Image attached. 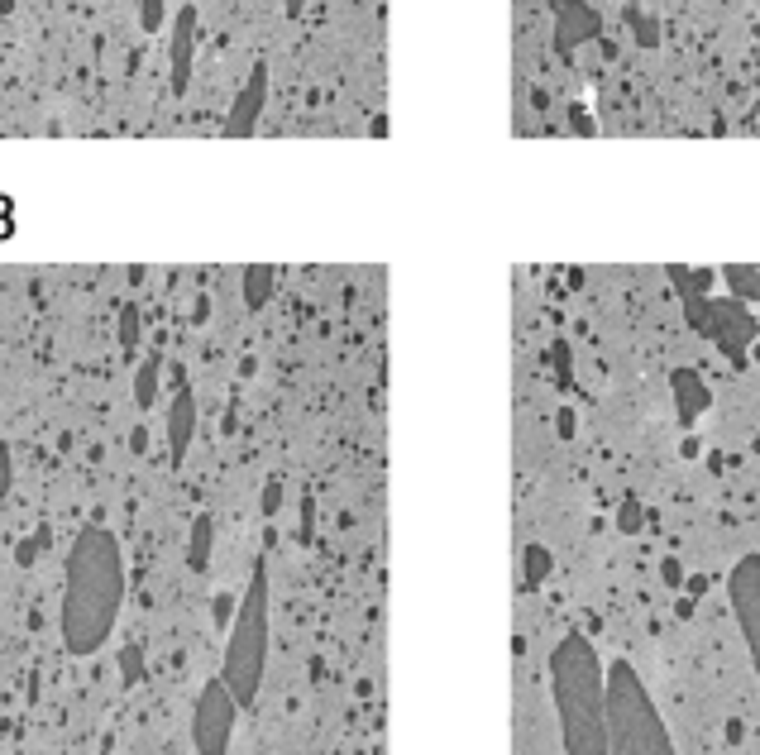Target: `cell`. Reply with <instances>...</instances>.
<instances>
[{
    "label": "cell",
    "instance_id": "cell-1",
    "mask_svg": "<svg viewBox=\"0 0 760 755\" xmlns=\"http://www.w3.org/2000/svg\"><path fill=\"white\" fill-rule=\"evenodd\" d=\"M125 603V560L106 526H82L67 555L63 641L72 655H96L110 641Z\"/></svg>",
    "mask_w": 760,
    "mask_h": 755
},
{
    "label": "cell",
    "instance_id": "cell-2",
    "mask_svg": "<svg viewBox=\"0 0 760 755\" xmlns=\"http://www.w3.org/2000/svg\"><path fill=\"white\" fill-rule=\"evenodd\" d=\"M550 689L565 755H608V669L588 636H560L550 655Z\"/></svg>",
    "mask_w": 760,
    "mask_h": 755
},
{
    "label": "cell",
    "instance_id": "cell-3",
    "mask_svg": "<svg viewBox=\"0 0 760 755\" xmlns=\"http://www.w3.org/2000/svg\"><path fill=\"white\" fill-rule=\"evenodd\" d=\"M608 755H674L651 693L627 660H612L608 669Z\"/></svg>",
    "mask_w": 760,
    "mask_h": 755
},
{
    "label": "cell",
    "instance_id": "cell-4",
    "mask_svg": "<svg viewBox=\"0 0 760 755\" xmlns=\"http://www.w3.org/2000/svg\"><path fill=\"white\" fill-rule=\"evenodd\" d=\"M263 665H268V574H254L244 603H239V617L230 626V641H225V669H220V684L230 689L239 708L254 703L263 679Z\"/></svg>",
    "mask_w": 760,
    "mask_h": 755
},
{
    "label": "cell",
    "instance_id": "cell-5",
    "mask_svg": "<svg viewBox=\"0 0 760 755\" xmlns=\"http://www.w3.org/2000/svg\"><path fill=\"white\" fill-rule=\"evenodd\" d=\"M235 717H239V703L230 698L225 684H206V693L196 698V712H192V741L201 755H225L230 751V736H235Z\"/></svg>",
    "mask_w": 760,
    "mask_h": 755
},
{
    "label": "cell",
    "instance_id": "cell-6",
    "mask_svg": "<svg viewBox=\"0 0 760 755\" xmlns=\"http://www.w3.org/2000/svg\"><path fill=\"white\" fill-rule=\"evenodd\" d=\"M732 607H737V622L751 646V665L760 674V555H746L732 569Z\"/></svg>",
    "mask_w": 760,
    "mask_h": 755
},
{
    "label": "cell",
    "instance_id": "cell-7",
    "mask_svg": "<svg viewBox=\"0 0 760 755\" xmlns=\"http://www.w3.org/2000/svg\"><path fill=\"white\" fill-rule=\"evenodd\" d=\"M263 101H268V63H254L235 96V106H230V115H225V139H249L263 115Z\"/></svg>",
    "mask_w": 760,
    "mask_h": 755
},
{
    "label": "cell",
    "instance_id": "cell-8",
    "mask_svg": "<svg viewBox=\"0 0 760 755\" xmlns=\"http://www.w3.org/2000/svg\"><path fill=\"white\" fill-rule=\"evenodd\" d=\"M713 316H708V330H713V340L732 359H741L746 354V345H756V316L751 311H741L737 302H727V306H708Z\"/></svg>",
    "mask_w": 760,
    "mask_h": 755
},
{
    "label": "cell",
    "instance_id": "cell-9",
    "mask_svg": "<svg viewBox=\"0 0 760 755\" xmlns=\"http://www.w3.org/2000/svg\"><path fill=\"white\" fill-rule=\"evenodd\" d=\"M196 10L192 5H182L173 20V96L192 87V63H196Z\"/></svg>",
    "mask_w": 760,
    "mask_h": 755
},
{
    "label": "cell",
    "instance_id": "cell-10",
    "mask_svg": "<svg viewBox=\"0 0 760 755\" xmlns=\"http://www.w3.org/2000/svg\"><path fill=\"white\" fill-rule=\"evenodd\" d=\"M555 15H560V29H555V44L560 48L584 44V39L598 34V15H593L588 5H579V0H560V5H555Z\"/></svg>",
    "mask_w": 760,
    "mask_h": 755
},
{
    "label": "cell",
    "instance_id": "cell-11",
    "mask_svg": "<svg viewBox=\"0 0 760 755\" xmlns=\"http://www.w3.org/2000/svg\"><path fill=\"white\" fill-rule=\"evenodd\" d=\"M192 426H196V402H192V392L182 388V392H177V402H173V421H168L173 459H182V454H187V445H192Z\"/></svg>",
    "mask_w": 760,
    "mask_h": 755
},
{
    "label": "cell",
    "instance_id": "cell-12",
    "mask_svg": "<svg viewBox=\"0 0 760 755\" xmlns=\"http://www.w3.org/2000/svg\"><path fill=\"white\" fill-rule=\"evenodd\" d=\"M674 397H679V416H684V421H694L708 392H698V378H694V373H674Z\"/></svg>",
    "mask_w": 760,
    "mask_h": 755
},
{
    "label": "cell",
    "instance_id": "cell-13",
    "mask_svg": "<svg viewBox=\"0 0 760 755\" xmlns=\"http://www.w3.org/2000/svg\"><path fill=\"white\" fill-rule=\"evenodd\" d=\"M268 287H273V273H268V268H249V273H244V297H249V306H263Z\"/></svg>",
    "mask_w": 760,
    "mask_h": 755
},
{
    "label": "cell",
    "instance_id": "cell-14",
    "mask_svg": "<svg viewBox=\"0 0 760 755\" xmlns=\"http://www.w3.org/2000/svg\"><path fill=\"white\" fill-rule=\"evenodd\" d=\"M163 15H168V5L163 0H139V29H163Z\"/></svg>",
    "mask_w": 760,
    "mask_h": 755
},
{
    "label": "cell",
    "instance_id": "cell-15",
    "mask_svg": "<svg viewBox=\"0 0 760 755\" xmlns=\"http://www.w3.org/2000/svg\"><path fill=\"white\" fill-rule=\"evenodd\" d=\"M545 574H550V555H545L541 545H531V550H526V579L541 583Z\"/></svg>",
    "mask_w": 760,
    "mask_h": 755
},
{
    "label": "cell",
    "instance_id": "cell-16",
    "mask_svg": "<svg viewBox=\"0 0 760 755\" xmlns=\"http://www.w3.org/2000/svg\"><path fill=\"white\" fill-rule=\"evenodd\" d=\"M153 383H158V359H149V364L139 368V392H134V397H139V407H149L153 402Z\"/></svg>",
    "mask_w": 760,
    "mask_h": 755
},
{
    "label": "cell",
    "instance_id": "cell-17",
    "mask_svg": "<svg viewBox=\"0 0 760 755\" xmlns=\"http://www.w3.org/2000/svg\"><path fill=\"white\" fill-rule=\"evenodd\" d=\"M206 536H211V521L201 517V521H196V540H192V564H196V569L206 564Z\"/></svg>",
    "mask_w": 760,
    "mask_h": 755
},
{
    "label": "cell",
    "instance_id": "cell-18",
    "mask_svg": "<svg viewBox=\"0 0 760 755\" xmlns=\"http://www.w3.org/2000/svg\"><path fill=\"white\" fill-rule=\"evenodd\" d=\"M617 526H622V531H641V502H622V512H617Z\"/></svg>",
    "mask_w": 760,
    "mask_h": 755
},
{
    "label": "cell",
    "instance_id": "cell-19",
    "mask_svg": "<svg viewBox=\"0 0 760 755\" xmlns=\"http://www.w3.org/2000/svg\"><path fill=\"white\" fill-rule=\"evenodd\" d=\"M660 574H665V583H670V588H674V583H679V579H684V569H679V560H665V564H660Z\"/></svg>",
    "mask_w": 760,
    "mask_h": 755
},
{
    "label": "cell",
    "instance_id": "cell-20",
    "mask_svg": "<svg viewBox=\"0 0 760 755\" xmlns=\"http://www.w3.org/2000/svg\"><path fill=\"white\" fill-rule=\"evenodd\" d=\"M287 15H302V0H287Z\"/></svg>",
    "mask_w": 760,
    "mask_h": 755
},
{
    "label": "cell",
    "instance_id": "cell-21",
    "mask_svg": "<svg viewBox=\"0 0 760 755\" xmlns=\"http://www.w3.org/2000/svg\"><path fill=\"white\" fill-rule=\"evenodd\" d=\"M751 359H756V364H760V340H756V345H751Z\"/></svg>",
    "mask_w": 760,
    "mask_h": 755
}]
</instances>
